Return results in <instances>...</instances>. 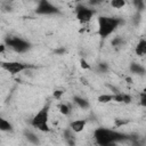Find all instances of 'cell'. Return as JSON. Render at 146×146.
<instances>
[{"instance_id":"obj_13","label":"cell","mask_w":146,"mask_h":146,"mask_svg":"<svg viewBox=\"0 0 146 146\" xmlns=\"http://www.w3.org/2000/svg\"><path fill=\"white\" fill-rule=\"evenodd\" d=\"M24 135H25L26 139H27L30 143H32V144H34V145H39V144H40V140H39V138H38V136H36L35 133H33V132H31V131H25Z\"/></svg>"},{"instance_id":"obj_2","label":"cell","mask_w":146,"mask_h":146,"mask_svg":"<svg viewBox=\"0 0 146 146\" xmlns=\"http://www.w3.org/2000/svg\"><path fill=\"white\" fill-rule=\"evenodd\" d=\"M123 21L117 17H110V16H100L98 18V34L102 39H106L111 35L121 24Z\"/></svg>"},{"instance_id":"obj_16","label":"cell","mask_w":146,"mask_h":146,"mask_svg":"<svg viewBox=\"0 0 146 146\" xmlns=\"http://www.w3.org/2000/svg\"><path fill=\"white\" fill-rule=\"evenodd\" d=\"M110 5L113 8H115V9H120V8H122V7L125 6V1L124 0H112L110 2Z\"/></svg>"},{"instance_id":"obj_26","label":"cell","mask_w":146,"mask_h":146,"mask_svg":"<svg viewBox=\"0 0 146 146\" xmlns=\"http://www.w3.org/2000/svg\"><path fill=\"white\" fill-rule=\"evenodd\" d=\"M6 48V44H0V52H3Z\"/></svg>"},{"instance_id":"obj_22","label":"cell","mask_w":146,"mask_h":146,"mask_svg":"<svg viewBox=\"0 0 146 146\" xmlns=\"http://www.w3.org/2000/svg\"><path fill=\"white\" fill-rule=\"evenodd\" d=\"M64 92H65L64 90H55V91H54V98H56V99H60V97L63 96Z\"/></svg>"},{"instance_id":"obj_7","label":"cell","mask_w":146,"mask_h":146,"mask_svg":"<svg viewBox=\"0 0 146 146\" xmlns=\"http://www.w3.org/2000/svg\"><path fill=\"white\" fill-rule=\"evenodd\" d=\"M35 13L39 15H55L59 13V9L47 0H41L38 3Z\"/></svg>"},{"instance_id":"obj_24","label":"cell","mask_w":146,"mask_h":146,"mask_svg":"<svg viewBox=\"0 0 146 146\" xmlns=\"http://www.w3.org/2000/svg\"><path fill=\"white\" fill-rule=\"evenodd\" d=\"M123 103H131V96L130 95H127V94H123Z\"/></svg>"},{"instance_id":"obj_17","label":"cell","mask_w":146,"mask_h":146,"mask_svg":"<svg viewBox=\"0 0 146 146\" xmlns=\"http://www.w3.org/2000/svg\"><path fill=\"white\" fill-rule=\"evenodd\" d=\"M58 110L63 115H68L71 112V107L67 104H59L58 105Z\"/></svg>"},{"instance_id":"obj_18","label":"cell","mask_w":146,"mask_h":146,"mask_svg":"<svg viewBox=\"0 0 146 146\" xmlns=\"http://www.w3.org/2000/svg\"><path fill=\"white\" fill-rule=\"evenodd\" d=\"M111 43H112L113 47H120V46H122L124 43V40L121 36H115L114 39H112V42Z\"/></svg>"},{"instance_id":"obj_4","label":"cell","mask_w":146,"mask_h":146,"mask_svg":"<svg viewBox=\"0 0 146 146\" xmlns=\"http://www.w3.org/2000/svg\"><path fill=\"white\" fill-rule=\"evenodd\" d=\"M6 47L11 48L16 52H25L31 48V43L18 36H7L5 39Z\"/></svg>"},{"instance_id":"obj_20","label":"cell","mask_w":146,"mask_h":146,"mask_svg":"<svg viewBox=\"0 0 146 146\" xmlns=\"http://www.w3.org/2000/svg\"><path fill=\"white\" fill-rule=\"evenodd\" d=\"M133 3H135V6L137 7L138 10H143V9L145 8V3H144L143 0H135Z\"/></svg>"},{"instance_id":"obj_12","label":"cell","mask_w":146,"mask_h":146,"mask_svg":"<svg viewBox=\"0 0 146 146\" xmlns=\"http://www.w3.org/2000/svg\"><path fill=\"white\" fill-rule=\"evenodd\" d=\"M136 54L138 56H144L146 54V41L144 39H140L137 47H136Z\"/></svg>"},{"instance_id":"obj_25","label":"cell","mask_w":146,"mask_h":146,"mask_svg":"<svg viewBox=\"0 0 146 146\" xmlns=\"http://www.w3.org/2000/svg\"><path fill=\"white\" fill-rule=\"evenodd\" d=\"M65 52H66V49H65L64 47L58 48V49L55 50V54H57V55H63V54H65Z\"/></svg>"},{"instance_id":"obj_5","label":"cell","mask_w":146,"mask_h":146,"mask_svg":"<svg viewBox=\"0 0 146 146\" xmlns=\"http://www.w3.org/2000/svg\"><path fill=\"white\" fill-rule=\"evenodd\" d=\"M95 14H96V10L95 9L89 8V7H86L83 5H79L75 8L76 18H78V21L81 24H87L88 22H90V19L95 16Z\"/></svg>"},{"instance_id":"obj_21","label":"cell","mask_w":146,"mask_h":146,"mask_svg":"<svg viewBox=\"0 0 146 146\" xmlns=\"http://www.w3.org/2000/svg\"><path fill=\"white\" fill-rule=\"evenodd\" d=\"M80 65H81V67L84 68V70H89V68H90V65L86 62L84 58H81V59H80Z\"/></svg>"},{"instance_id":"obj_1","label":"cell","mask_w":146,"mask_h":146,"mask_svg":"<svg viewBox=\"0 0 146 146\" xmlns=\"http://www.w3.org/2000/svg\"><path fill=\"white\" fill-rule=\"evenodd\" d=\"M94 137L96 143L99 146H115V143L128 139V135L121 133L119 131H114L112 129L98 128L94 132Z\"/></svg>"},{"instance_id":"obj_3","label":"cell","mask_w":146,"mask_h":146,"mask_svg":"<svg viewBox=\"0 0 146 146\" xmlns=\"http://www.w3.org/2000/svg\"><path fill=\"white\" fill-rule=\"evenodd\" d=\"M49 110H50V103L46 104L32 119L31 124L36 128L40 131L47 132L49 131V125H48V117H49Z\"/></svg>"},{"instance_id":"obj_8","label":"cell","mask_w":146,"mask_h":146,"mask_svg":"<svg viewBox=\"0 0 146 146\" xmlns=\"http://www.w3.org/2000/svg\"><path fill=\"white\" fill-rule=\"evenodd\" d=\"M86 123H87L86 120H74V121H72V122L70 123V129H71L73 132H75V133L81 132V131L84 129Z\"/></svg>"},{"instance_id":"obj_14","label":"cell","mask_w":146,"mask_h":146,"mask_svg":"<svg viewBox=\"0 0 146 146\" xmlns=\"http://www.w3.org/2000/svg\"><path fill=\"white\" fill-rule=\"evenodd\" d=\"M11 130H13L11 124L7 120L0 116V131H11Z\"/></svg>"},{"instance_id":"obj_15","label":"cell","mask_w":146,"mask_h":146,"mask_svg":"<svg viewBox=\"0 0 146 146\" xmlns=\"http://www.w3.org/2000/svg\"><path fill=\"white\" fill-rule=\"evenodd\" d=\"M98 102L99 103H110V102H113V95H110V94H105V95H100L98 98Z\"/></svg>"},{"instance_id":"obj_19","label":"cell","mask_w":146,"mask_h":146,"mask_svg":"<svg viewBox=\"0 0 146 146\" xmlns=\"http://www.w3.org/2000/svg\"><path fill=\"white\" fill-rule=\"evenodd\" d=\"M97 67H98V71L102 73H106L108 71V65L106 63H99Z\"/></svg>"},{"instance_id":"obj_9","label":"cell","mask_w":146,"mask_h":146,"mask_svg":"<svg viewBox=\"0 0 146 146\" xmlns=\"http://www.w3.org/2000/svg\"><path fill=\"white\" fill-rule=\"evenodd\" d=\"M74 133H75V132H73L70 128L66 129V130L64 131V133H63L64 139H65V143H66L68 146H75V144H76V137H75Z\"/></svg>"},{"instance_id":"obj_27","label":"cell","mask_w":146,"mask_h":146,"mask_svg":"<svg viewBox=\"0 0 146 146\" xmlns=\"http://www.w3.org/2000/svg\"><path fill=\"white\" fill-rule=\"evenodd\" d=\"M127 82H129V83H131V79H130V78H127Z\"/></svg>"},{"instance_id":"obj_11","label":"cell","mask_w":146,"mask_h":146,"mask_svg":"<svg viewBox=\"0 0 146 146\" xmlns=\"http://www.w3.org/2000/svg\"><path fill=\"white\" fill-rule=\"evenodd\" d=\"M73 102H74L79 107H81L82 110L89 107V102H88L86 98H82V97H80V96H74V97H73Z\"/></svg>"},{"instance_id":"obj_6","label":"cell","mask_w":146,"mask_h":146,"mask_svg":"<svg viewBox=\"0 0 146 146\" xmlns=\"http://www.w3.org/2000/svg\"><path fill=\"white\" fill-rule=\"evenodd\" d=\"M1 67L5 71L9 72L10 74H17L27 68H33L34 66L31 64H25V63H21V62H3V63H1Z\"/></svg>"},{"instance_id":"obj_10","label":"cell","mask_w":146,"mask_h":146,"mask_svg":"<svg viewBox=\"0 0 146 146\" xmlns=\"http://www.w3.org/2000/svg\"><path fill=\"white\" fill-rule=\"evenodd\" d=\"M129 70L131 73H136V74H140V75H143L145 73V67L138 63H131Z\"/></svg>"},{"instance_id":"obj_23","label":"cell","mask_w":146,"mask_h":146,"mask_svg":"<svg viewBox=\"0 0 146 146\" xmlns=\"http://www.w3.org/2000/svg\"><path fill=\"white\" fill-rule=\"evenodd\" d=\"M140 104L141 106H146V92L145 91L140 94Z\"/></svg>"}]
</instances>
